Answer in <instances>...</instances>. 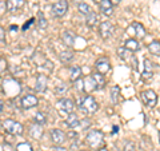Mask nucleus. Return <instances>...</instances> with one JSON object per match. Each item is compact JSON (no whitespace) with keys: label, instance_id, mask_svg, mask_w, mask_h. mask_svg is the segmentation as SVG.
Listing matches in <instances>:
<instances>
[{"label":"nucleus","instance_id":"nucleus-31","mask_svg":"<svg viewBox=\"0 0 160 151\" xmlns=\"http://www.w3.org/2000/svg\"><path fill=\"white\" fill-rule=\"evenodd\" d=\"M128 49L127 48H123V47H120V48H118V54H119V58H122L123 60H126L127 59V56H128Z\"/></svg>","mask_w":160,"mask_h":151},{"label":"nucleus","instance_id":"nucleus-41","mask_svg":"<svg viewBox=\"0 0 160 151\" xmlns=\"http://www.w3.org/2000/svg\"><path fill=\"white\" fill-rule=\"evenodd\" d=\"M6 68H7V63L4 62V59L2 58V74L4 72V70H6Z\"/></svg>","mask_w":160,"mask_h":151},{"label":"nucleus","instance_id":"nucleus-2","mask_svg":"<svg viewBox=\"0 0 160 151\" xmlns=\"http://www.w3.org/2000/svg\"><path fill=\"white\" fill-rule=\"evenodd\" d=\"M86 142L91 148L100 150L103 148V144H104V134L100 130H91L86 137Z\"/></svg>","mask_w":160,"mask_h":151},{"label":"nucleus","instance_id":"nucleus-15","mask_svg":"<svg viewBox=\"0 0 160 151\" xmlns=\"http://www.w3.org/2000/svg\"><path fill=\"white\" fill-rule=\"evenodd\" d=\"M82 75H83V71L79 66H72L71 70H69V79H71L72 83H75L79 79H82Z\"/></svg>","mask_w":160,"mask_h":151},{"label":"nucleus","instance_id":"nucleus-33","mask_svg":"<svg viewBox=\"0 0 160 151\" xmlns=\"http://www.w3.org/2000/svg\"><path fill=\"white\" fill-rule=\"evenodd\" d=\"M66 91H67L66 83H60V84H58L56 90H55V92H56V94H63V92H66Z\"/></svg>","mask_w":160,"mask_h":151},{"label":"nucleus","instance_id":"nucleus-39","mask_svg":"<svg viewBox=\"0 0 160 151\" xmlns=\"http://www.w3.org/2000/svg\"><path fill=\"white\" fill-rule=\"evenodd\" d=\"M0 9H2V15L6 12V3H4V0H2V2H0Z\"/></svg>","mask_w":160,"mask_h":151},{"label":"nucleus","instance_id":"nucleus-6","mask_svg":"<svg viewBox=\"0 0 160 151\" xmlns=\"http://www.w3.org/2000/svg\"><path fill=\"white\" fill-rule=\"evenodd\" d=\"M58 108L62 112H66V114H72L73 112V108H75V103L72 99L69 98H63L59 100L58 103Z\"/></svg>","mask_w":160,"mask_h":151},{"label":"nucleus","instance_id":"nucleus-34","mask_svg":"<svg viewBox=\"0 0 160 151\" xmlns=\"http://www.w3.org/2000/svg\"><path fill=\"white\" fill-rule=\"evenodd\" d=\"M152 76H153V72H148V71H143V74H142V78H143V80H151L152 79Z\"/></svg>","mask_w":160,"mask_h":151},{"label":"nucleus","instance_id":"nucleus-26","mask_svg":"<svg viewBox=\"0 0 160 151\" xmlns=\"http://www.w3.org/2000/svg\"><path fill=\"white\" fill-rule=\"evenodd\" d=\"M78 9H79V12H80V13L84 15V16H87V15L92 11L91 7H89L88 4H86V3H80L79 6H78Z\"/></svg>","mask_w":160,"mask_h":151},{"label":"nucleus","instance_id":"nucleus-38","mask_svg":"<svg viewBox=\"0 0 160 151\" xmlns=\"http://www.w3.org/2000/svg\"><path fill=\"white\" fill-rule=\"evenodd\" d=\"M52 151H68V150L62 147V146H55V147L52 148Z\"/></svg>","mask_w":160,"mask_h":151},{"label":"nucleus","instance_id":"nucleus-4","mask_svg":"<svg viewBox=\"0 0 160 151\" xmlns=\"http://www.w3.org/2000/svg\"><path fill=\"white\" fill-rule=\"evenodd\" d=\"M68 11V2L67 0H59L52 6V15L55 18H63Z\"/></svg>","mask_w":160,"mask_h":151},{"label":"nucleus","instance_id":"nucleus-24","mask_svg":"<svg viewBox=\"0 0 160 151\" xmlns=\"http://www.w3.org/2000/svg\"><path fill=\"white\" fill-rule=\"evenodd\" d=\"M119 95H120V87L119 86H113L112 90H111V102H112V104H118Z\"/></svg>","mask_w":160,"mask_h":151},{"label":"nucleus","instance_id":"nucleus-32","mask_svg":"<svg viewBox=\"0 0 160 151\" xmlns=\"http://www.w3.org/2000/svg\"><path fill=\"white\" fill-rule=\"evenodd\" d=\"M75 84V88L79 90V91H84V80L83 79H79L73 83Z\"/></svg>","mask_w":160,"mask_h":151},{"label":"nucleus","instance_id":"nucleus-20","mask_svg":"<svg viewBox=\"0 0 160 151\" xmlns=\"http://www.w3.org/2000/svg\"><path fill=\"white\" fill-rule=\"evenodd\" d=\"M62 40L64 42V44L68 47H71L73 46V42H75V35L72 32H69V31H64L63 35H62Z\"/></svg>","mask_w":160,"mask_h":151},{"label":"nucleus","instance_id":"nucleus-29","mask_svg":"<svg viewBox=\"0 0 160 151\" xmlns=\"http://www.w3.org/2000/svg\"><path fill=\"white\" fill-rule=\"evenodd\" d=\"M38 26L42 28V29H44L47 27V20H46V18H44V15H43V12L42 11H39V20H38Z\"/></svg>","mask_w":160,"mask_h":151},{"label":"nucleus","instance_id":"nucleus-44","mask_svg":"<svg viewBox=\"0 0 160 151\" xmlns=\"http://www.w3.org/2000/svg\"><path fill=\"white\" fill-rule=\"evenodd\" d=\"M95 2H96V3H100V2H102V0H95Z\"/></svg>","mask_w":160,"mask_h":151},{"label":"nucleus","instance_id":"nucleus-37","mask_svg":"<svg viewBox=\"0 0 160 151\" xmlns=\"http://www.w3.org/2000/svg\"><path fill=\"white\" fill-rule=\"evenodd\" d=\"M2 147H3V151H12V147L8 143H3Z\"/></svg>","mask_w":160,"mask_h":151},{"label":"nucleus","instance_id":"nucleus-5","mask_svg":"<svg viewBox=\"0 0 160 151\" xmlns=\"http://www.w3.org/2000/svg\"><path fill=\"white\" fill-rule=\"evenodd\" d=\"M99 32H100V36H102V39L107 40L109 39L113 35L115 32V26L111 23V22H102L100 23V27H99Z\"/></svg>","mask_w":160,"mask_h":151},{"label":"nucleus","instance_id":"nucleus-28","mask_svg":"<svg viewBox=\"0 0 160 151\" xmlns=\"http://www.w3.org/2000/svg\"><path fill=\"white\" fill-rule=\"evenodd\" d=\"M47 122V117L44 115L43 112H38L36 115H35V123L38 124H44Z\"/></svg>","mask_w":160,"mask_h":151},{"label":"nucleus","instance_id":"nucleus-27","mask_svg":"<svg viewBox=\"0 0 160 151\" xmlns=\"http://www.w3.org/2000/svg\"><path fill=\"white\" fill-rule=\"evenodd\" d=\"M16 151H33V150H32V146L29 143L23 142V143H19L16 146Z\"/></svg>","mask_w":160,"mask_h":151},{"label":"nucleus","instance_id":"nucleus-1","mask_svg":"<svg viewBox=\"0 0 160 151\" xmlns=\"http://www.w3.org/2000/svg\"><path fill=\"white\" fill-rule=\"evenodd\" d=\"M78 107L82 110L84 114L91 115L99 110V104L96 100H95V98H92L91 95H87V96H84V98L78 99Z\"/></svg>","mask_w":160,"mask_h":151},{"label":"nucleus","instance_id":"nucleus-40","mask_svg":"<svg viewBox=\"0 0 160 151\" xmlns=\"http://www.w3.org/2000/svg\"><path fill=\"white\" fill-rule=\"evenodd\" d=\"M31 23H33V19H29V20H28V23H26V24L23 26V29H24V31H26L27 28H29V26H31Z\"/></svg>","mask_w":160,"mask_h":151},{"label":"nucleus","instance_id":"nucleus-30","mask_svg":"<svg viewBox=\"0 0 160 151\" xmlns=\"http://www.w3.org/2000/svg\"><path fill=\"white\" fill-rule=\"evenodd\" d=\"M144 71L153 72V67H152V63L149 59H144Z\"/></svg>","mask_w":160,"mask_h":151},{"label":"nucleus","instance_id":"nucleus-22","mask_svg":"<svg viewBox=\"0 0 160 151\" xmlns=\"http://www.w3.org/2000/svg\"><path fill=\"white\" fill-rule=\"evenodd\" d=\"M148 51L155 56H160V42L155 40V42L148 44Z\"/></svg>","mask_w":160,"mask_h":151},{"label":"nucleus","instance_id":"nucleus-14","mask_svg":"<svg viewBox=\"0 0 160 151\" xmlns=\"http://www.w3.org/2000/svg\"><path fill=\"white\" fill-rule=\"evenodd\" d=\"M83 80H84V91H87V92H92V91H95V90H98L96 82H95V79H93L92 75H91V76L84 78Z\"/></svg>","mask_w":160,"mask_h":151},{"label":"nucleus","instance_id":"nucleus-9","mask_svg":"<svg viewBox=\"0 0 160 151\" xmlns=\"http://www.w3.org/2000/svg\"><path fill=\"white\" fill-rule=\"evenodd\" d=\"M51 139L55 146H62L66 142V134L59 128H52L51 130Z\"/></svg>","mask_w":160,"mask_h":151},{"label":"nucleus","instance_id":"nucleus-8","mask_svg":"<svg viewBox=\"0 0 160 151\" xmlns=\"http://www.w3.org/2000/svg\"><path fill=\"white\" fill-rule=\"evenodd\" d=\"M95 67H96V71H98V72L106 75V74L109 71V68H111V64H109V59H108L107 56L99 58V59L96 60V63H95Z\"/></svg>","mask_w":160,"mask_h":151},{"label":"nucleus","instance_id":"nucleus-35","mask_svg":"<svg viewBox=\"0 0 160 151\" xmlns=\"http://www.w3.org/2000/svg\"><path fill=\"white\" fill-rule=\"evenodd\" d=\"M135 143L133 142H128L126 146H124V151H135Z\"/></svg>","mask_w":160,"mask_h":151},{"label":"nucleus","instance_id":"nucleus-43","mask_svg":"<svg viewBox=\"0 0 160 151\" xmlns=\"http://www.w3.org/2000/svg\"><path fill=\"white\" fill-rule=\"evenodd\" d=\"M98 151H108L106 147H103V148H100V150H98Z\"/></svg>","mask_w":160,"mask_h":151},{"label":"nucleus","instance_id":"nucleus-11","mask_svg":"<svg viewBox=\"0 0 160 151\" xmlns=\"http://www.w3.org/2000/svg\"><path fill=\"white\" fill-rule=\"evenodd\" d=\"M47 86H48V78L46 75L40 74L39 76L36 78V84H35V90L38 92H44L47 90Z\"/></svg>","mask_w":160,"mask_h":151},{"label":"nucleus","instance_id":"nucleus-23","mask_svg":"<svg viewBox=\"0 0 160 151\" xmlns=\"http://www.w3.org/2000/svg\"><path fill=\"white\" fill-rule=\"evenodd\" d=\"M59 59L63 63H69L73 59V52L72 51H62L59 54Z\"/></svg>","mask_w":160,"mask_h":151},{"label":"nucleus","instance_id":"nucleus-16","mask_svg":"<svg viewBox=\"0 0 160 151\" xmlns=\"http://www.w3.org/2000/svg\"><path fill=\"white\" fill-rule=\"evenodd\" d=\"M24 6V0H8L7 2V9L9 12H16Z\"/></svg>","mask_w":160,"mask_h":151},{"label":"nucleus","instance_id":"nucleus-3","mask_svg":"<svg viewBox=\"0 0 160 151\" xmlns=\"http://www.w3.org/2000/svg\"><path fill=\"white\" fill-rule=\"evenodd\" d=\"M2 126H3L4 131L8 133V134H11V135H22L24 133L23 124L16 122V120H13V119H6L2 123Z\"/></svg>","mask_w":160,"mask_h":151},{"label":"nucleus","instance_id":"nucleus-19","mask_svg":"<svg viewBox=\"0 0 160 151\" xmlns=\"http://www.w3.org/2000/svg\"><path fill=\"white\" fill-rule=\"evenodd\" d=\"M124 48H127L128 51H131V52H135L140 48V44L136 39H128V40H126V43H124Z\"/></svg>","mask_w":160,"mask_h":151},{"label":"nucleus","instance_id":"nucleus-12","mask_svg":"<svg viewBox=\"0 0 160 151\" xmlns=\"http://www.w3.org/2000/svg\"><path fill=\"white\" fill-rule=\"evenodd\" d=\"M99 7H100V11H102V13H104L106 16H112L113 6H112L111 0H102V2L99 3Z\"/></svg>","mask_w":160,"mask_h":151},{"label":"nucleus","instance_id":"nucleus-18","mask_svg":"<svg viewBox=\"0 0 160 151\" xmlns=\"http://www.w3.org/2000/svg\"><path fill=\"white\" fill-rule=\"evenodd\" d=\"M131 27L135 29V35H136L138 39H144V36H146V28H144L142 24L138 22H133Z\"/></svg>","mask_w":160,"mask_h":151},{"label":"nucleus","instance_id":"nucleus-25","mask_svg":"<svg viewBox=\"0 0 160 151\" xmlns=\"http://www.w3.org/2000/svg\"><path fill=\"white\" fill-rule=\"evenodd\" d=\"M86 22H87V24L89 27H93L95 24L98 23V16H96V12H93V11H91L89 12L87 16H86Z\"/></svg>","mask_w":160,"mask_h":151},{"label":"nucleus","instance_id":"nucleus-21","mask_svg":"<svg viewBox=\"0 0 160 151\" xmlns=\"http://www.w3.org/2000/svg\"><path fill=\"white\" fill-rule=\"evenodd\" d=\"M92 76L95 79V82H96V86H98V90H102L106 87V79H104V75L100 74V72H95L92 74Z\"/></svg>","mask_w":160,"mask_h":151},{"label":"nucleus","instance_id":"nucleus-46","mask_svg":"<svg viewBox=\"0 0 160 151\" xmlns=\"http://www.w3.org/2000/svg\"><path fill=\"white\" fill-rule=\"evenodd\" d=\"M79 151H84V150H79Z\"/></svg>","mask_w":160,"mask_h":151},{"label":"nucleus","instance_id":"nucleus-42","mask_svg":"<svg viewBox=\"0 0 160 151\" xmlns=\"http://www.w3.org/2000/svg\"><path fill=\"white\" fill-rule=\"evenodd\" d=\"M118 131H119V127L118 126H113V134H118Z\"/></svg>","mask_w":160,"mask_h":151},{"label":"nucleus","instance_id":"nucleus-13","mask_svg":"<svg viewBox=\"0 0 160 151\" xmlns=\"http://www.w3.org/2000/svg\"><path fill=\"white\" fill-rule=\"evenodd\" d=\"M28 133H29V135H31V138H33V139H36V140H39V139H42V137H43V134H44V131H43V127H42V124H38V123H35V124H32L31 127H29V130H28Z\"/></svg>","mask_w":160,"mask_h":151},{"label":"nucleus","instance_id":"nucleus-10","mask_svg":"<svg viewBox=\"0 0 160 151\" xmlns=\"http://www.w3.org/2000/svg\"><path fill=\"white\" fill-rule=\"evenodd\" d=\"M38 103H39L38 98L32 94H27L22 98V106H23V108H26V110L35 107V106H38Z\"/></svg>","mask_w":160,"mask_h":151},{"label":"nucleus","instance_id":"nucleus-7","mask_svg":"<svg viewBox=\"0 0 160 151\" xmlns=\"http://www.w3.org/2000/svg\"><path fill=\"white\" fill-rule=\"evenodd\" d=\"M142 100L148 107H155L158 103V95L155 94L152 90H147V91L142 92Z\"/></svg>","mask_w":160,"mask_h":151},{"label":"nucleus","instance_id":"nucleus-36","mask_svg":"<svg viewBox=\"0 0 160 151\" xmlns=\"http://www.w3.org/2000/svg\"><path fill=\"white\" fill-rule=\"evenodd\" d=\"M0 39H2V44H6V35H4V28H0Z\"/></svg>","mask_w":160,"mask_h":151},{"label":"nucleus","instance_id":"nucleus-45","mask_svg":"<svg viewBox=\"0 0 160 151\" xmlns=\"http://www.w3.org/2000/svg\"><path fill=\"white\" fill-rule=\"evenodd\" d=\"M159 140H160V133H159Z\"/></svg>","mask_w":160,"mask_h":151},{"label":"nucleus","instance_id":"nucleus-17","mask_svg":"<svg viewBox=\"0 0 160 151\" xmlns=\"http://www.w3.org/2000/svg\"><path fill=\"white\" fill-rule=\"evenodd\" d=\"M66 124L68 126L69 128H76L80 124V119H79V117L76 114H69L68 115V118H67V120H66Z\"/></svg>","mask_w":160,"mask_h":151}]
</instances>
